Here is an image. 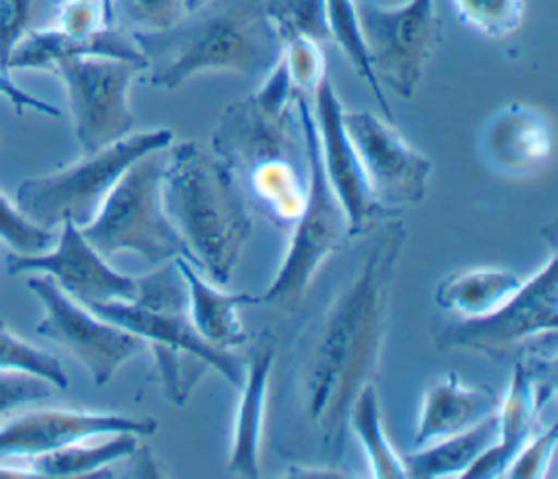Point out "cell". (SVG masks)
<instances>
[{"label":"cell","instance_id":"b9f144b4","mask_svg":"<svg viewBox=\"0 0 558 479\" xmlns=\"http://www.w3.org/2000/svg\"><path fill=\"white\" fill-rule=\"evenodd\" d=\"M185 2H187V11H190V9L198 7V4H201V2H205V0H185Z\"/></svg>","mask_w":558,"mask_h":479},{"label":"cell","instance_id":"9a60e30c","mask_svg":"<svg viewBox=\"0 0 558 479\" xmlns=\"http://www.w3.org/2000/svg\"><path fill=\"white\" fill-rule=\"evenodd\" d=\"M556 392V355L514 359L508 392L497 407V440L466 468L462 477H501L508 462L534 433L543 405Z\"/></svg>","mask_w":558,"mask_h":479},{"label":"cell","instance_id":"e575fe53","mask_svg":"<svg viewBox=\"0 0 558 479\" xmlns=\"http://www.w3.org/2000/svg\"><path fill=\"white\" fill-rule=\"evenodd\" d=\"M556 440H558V427L551 422L545 431L532 433L525 444L514 453V457L508 462L504 468L501 477L510 479H538L545 477L556 451Z\"/></svg>","mask_w":558,"mask_h":479},{"label":"cell","instance_id":"836d02e7","mask_svg":"<svg viewBox=\"0 0 558 479\" xmlns=\"http://www.w3.org/2000/svg\"><path fill=\"white\" fill-rule=\"evenodd\" d=\"M113 13L118 11L135 30H163L177 24L187 13L185 0H111Z\"/></svg>","mask_w":558,"mask_h":479},{"label":"cell","instance_id":"4316f807","mask_svg":"<svg viewBox=\"0 0 558 479\" xmlns=\"http://www.w3.org/2000/svg\"><path fill=\"white\" fill-rule=\"evenodd\" d=\"M325 11H327V28H329V39L338 44L355 74L366 83V87L373 91L377 105L381 107L384 115L388 122H392V111L388 107V100L384 96V87L375 78L371 63H368V52L364 46L362 28L357 22L355 13V0H325Z\"/></svg>","mask_w":558,"mask_h":479},{"label":"cell","instance_id":"8d00e7d4","mask_svg":"<svg viewBox=\"0 0 558 479\" xmlns=\"http://www.w3.org/2000/svg\"><path fill=\"white\" fill-rule=\"evenodd\" d=\"M50 383L22 370H0V416L24 403L50 396Z\"/></svg>","mask_w":558,"mask_h":479},{"label":"cell","instance_id":"ba28073f","mask_svg":"<svg viewBox=\"0 0 558 479\" xmlns=\"http://www.w3.org/2000/svg\"><path fill=\"white\" fill-rule=\"evenodd\" d=\"M558 255L549 259L497 309L477 318H458L434 333L438 351H475L495 359L556 355Z\"/></svg>","mask_w":558,"mask_h":479},{"label":"cell","instance_id":"d6a6232c","mask_svg":"<svg viewBox=\"0 0 558 479\" xmlns=\"http://www.w3.org/2000/svg\"><path fill=\"white\" fill-rule=\"evenodd\" d=\"M281 61L299 94H314L320 81L327 76L325 57L318 41L307 37H290L283 41Z\"/></svg>","mask_w":558,"mask_h":479},{"label":"cell","instance_id":"f1b7e54d","mask_svg":"<svg viewBox=\"0 0 558 479\" xmlns=\"http://www.w3.org/2000/svg\"><path fill=\"white\" fill-rule=\"evenodd\" d=\"M458 20L488 39L512 35L523 20V0H451Z\"/></svg>","mask_w":558,"mask_h":479},{"label":"cell","instance_id":"d6986e66","mask_svg":"<svg viewBox=\"0 0 558 479\" xmlns=\"http://www.w3.org/2000/svg\"><path fill=\"white\" fill-rule=\"evenodd\" d=\"M277 340L272 333H262L246 355V368L235 412L233 444L227 470L231 477H259V451L264 438L268 383L275 361Z\"/></svg>","mask_w":558,"mask_h":479},{"label":"cell","instance_id":"83f0119b","mask_svg":"<svg viewBox=\"0 0 558 479\" xmlns=\"http://www.w3.org/2000/svg\"><path fill=\"white\" fill-rule=\"evenodd\" d=\"M264 11L279 39L307 37L314 41H327V11L325 0H264Z\"/></svg>","mask_w":558,"mask_h":479},{"label":"cell","instance_id":"9c48e42d","mask_svg":"<svg viewBox=\"0 0 558 479\" xmlns=\"http://www.w3.org/2000/svg\"><path fill=\"white\" fill-rule=\"evenodd\" d=\"M299 113L307 148V200L301 216L290 226L292 235L286 257L272 283L259 296V303L286 314L299 309L323 261L353 237L344 207L340 205L323 170L316 120L303 94H299Z\"/></svg>","mask_w":558,"mask_h":479},{"label":"cell","instance_id":"2e32d148","mask_svg":"<svg viewBox=\"0 0 558 479\" xmlns=\"http://www.w3.org/2000/svg\"><path fill=\"white\" fill-rule=\"evenodd\" d=\"M342 105L333 91L331 81L325 76L314 89V120L318 131V148L323 170L331 189L351 224V233L360 235L384 222L386 216H395L397 209L384 207L371 192L360 159L342 126Z\"/></svg>","mask_w":558,"mask_h":479},{"label":"cell","instance_id":"d590c367","mask_svg":"<svg viewBox=\"0 0 558 479\" xmlns=\"http://www.w3.org/2000/svg\"><path fill=\"white\" fill-rule=\"evenodd\" d=\"M105 26H113V15L100 0H59L52 28L68 35H89Z\"/></svg>","mask_w":558,"mask_h":479},{"label":"cell","instance_id":"6da1fadb","mask_svg":"<svg viewBox=\"0 0 558 479\" xmlns=\"http://www.w3.org/2000/svg\"><path fill=\"white\" fill-rule=\"evenodd\" d=\"M405 235L401 220L379 222L351 277L294 346L292 401L329 462L342 455L355 396L377 379Z\"/></svg>","mask_w":558,"mask_h":479},{"label":"cell","instance_id":"60d3db41","mask_svg":"<svg viewBox=\"0 0 558 479\" xmlns=\"http://www.w3.org/2000/svg\"><path fill=\"white\" fill-rule=\"evenodd\" d=\"M105 7H107V11L113 15V20H116V13H113V2L111 0H100Z\"/></svg>","mask_w":558,"mask_h":479},{"label":"cell","instance_id":"f35d334b","mask_svg":"<svg viewBox=\"0 0 558 479\" xmlns=\"http://www.w3.org/2000/svg\"><path fill=\"white\" fill-rule=\"evenodd\" d=\"M124 477H168V470L159 466V459L146 449L140 446L129 455V466L122 472Z\"/></svg>","mask_w":558,"mask_h":479},{"label":"cell","instance_id":"5bb4252c","mask_svg":"<svg viewBox=\"0 0 558 479\" xmlns=\"http://www.w3.org/2000/svg\"><path fill=\"white\" fill-rule=\"evenodd\" d=\"M52 250L37 255L11 253L7 270L11 274H48L65 294L83 305L131 300L137 294V277L113 270L102 255H98L81 229L63 222Z\"/></svg>","mask_w":558,"mask_h":479},{"label":"cell","instance_id":"f546056e","mask_svg":"<svg viewBox=\"0 0 558 479\" xmlns=\"http://www.w3.org/2000/svg\"><path fill=\"white\" fill-rule=\"evenodd\" d=\"M57 4L59 0H0V74H9L7 63L20 39L44 28V20H54Z\"/></svg>","mask_w":558,"mask_h":479},{"label":"cell","instance_id":"cb8c5ba5","mask_svg":"<svg viewBox=\"0 0 558 479\" xmlns=\"http://www.w3.org/2000/svg\"><path fill=\"white\" fill-rule=\"evenodd\" d=\"M521 283V277L504 268L462 270L438 283L436 305L458 318H477L504 305Z\"/></svg>","mask_w":558,"mask_h":479},{"label":"cell","instance_id":"277c9868","mask_svg":"<svg viewBox=\"0 0 558 479\" xmlns=\"http://www.w3.org/2000/svg\"><path fill=\"white\" fill-rule=\"evenodd\" d=\"M85 307L146 342L157 381L170 403L185 405L207 370L218 372L235 390L242 385L246 357L216 348L198 335L187 314V285L177 259L137 277L135 298Z\"/></svg>","mask_w":558,"mask_h":479},{"label":"cell","instance_id":"74e56055","mask_svg":"<svg viewBox=\"0 0 558 479\" xmlns=\"http://www.w3.org/2000/svg\"><path fill=\"white\" fill-rule=\"evenodd\" d=\"M0 96L7 98L13 105L15 113H22L24 109H33V111H39V113H46V115H52V118L59 115V109L54 105L20 89L7 74H0Z\"/></svg>","mask_w":558,"mask_h":479},{"label":"cell","instance_id":"484cf974","mask_svg":"<svg viewBox=\"0 0 558 479\" xmlns=\"http://www.w3.org/2000/svg\"><path fill=\"white\" fill-rule=\"evenodd\" d=\"M349 427L362 444V451L371 466V477L379 479H401L405 477L403 459L390 446L384 422H381V407L379 394L375 383H368L355 396L351 412H349Z\"/></svg>","mask_w":558,"mask_h":479},{"label":"cell","instance_id":"52a82bcc","mask_svg":"<svg viewBox=\"0 0 558 479\" xmlns=\"http://www.w3.org/2000/svg\"><path fill=\"white\" fill-rule=\"evenodd\" d=\"M172 139L168 128L129 133L96 152L83 155L81 161L68 168L26 179L17 187L15 207L31 222L50 231L63 222L85 226L98 213L122 172L142 155L168 148Z\"/></svg>","mask_w":558,"mask_h":479},{"label":"cell","instance_id":"ffe728a7","mask_svg":"<svg viewBox=\"0 0 558 479\" xmlns=\"http://www.w3.org/2000/svg\"><path fill=\"white\" fill-rule=\"evenodd\" d=\"M74 57L120 59L146 70V61L131 33H124L116 24L89 35H68L52 26L31 30L13 48L7 70H52L57 61Z\"/></svg>","mask_w":558,"mask_h":479},{"label":"cell","instance_id":"8992f818","mask_svg":"<svg viewBox=\"0 0 558 479\" xmlns=\"http://www.w3.org/2000/svg\"><path fill=\"white\" fill-rule=\"evenodd\" d=\"M211 152L238 181L268 161H307L299 91L281 59L257 91L225 107L211 135Z\"/></svg>","mask_w":558,"mask_h":479},{"label":"cell","instance_id":"d4e9b609","mask_svg":"<svg viewBox=\"0 0 558 479\" xmlns=\"http://www.w3.org/2000/svg\"><path fill=\"white\" fill-rule=\"evenodd\" d=\"M140 435L135 433H111L100 444L74 442L50 453L28 459V468L37 477H116L109 468L113 462L129 457L137 449Z\"/></svg>","mask_w":558,"mask_h":479},{"label":"cell","instance_id":"44dd1931","mask_svg":"<svg viewBox=\"0 0 558 479\" xmlns=\"http://www.w3.org/2000/svg\"><path fill=\"white\" fill-rule=\"evenodd\" d=\"M499 407V396L486 385H466L456 372L436 379L423 394L414 431V446L460 433Z\"/></svg>","mask_w":558,"mask_h":479},{"label":"cell","instance_id":"ac0fdd59","mask_svg":"<svg viewBox=\"0 0 558 479\" xmlns=\"http://www.w3.org/2000/svg\"><path fill=\"white\" fill-rule=\"evenodd\" d=\"M480 152L484 163L504 176H532L551 159V122L536 107L521 102L506 105L484 122Z\"/></svg>","mask_w":558,"mask_h":479},{"label":"cell","instance_id":"4dcf8cb0","mask_svg":"<svg viewBox=\"0 0 558 479\" xmlns=\"http://www.w3.org/2000/svg\"><path fill=\"white\" fill-rule=\"evenodd\" d=\"M0 370L31 372L35 377L46 379L52 388H59V390H65L70 383L61 364L52 355L15 337L2 322H0Z\"/></svg>","mask_w":558,"mask_h":479},{"label":"cell","instance_id":"5b68a950","mask_svg":"<svg viewBox=\"0 0 558 479\" xmlns=\"http://www.w3.org/2000/svg\"><path fill=\"white\" fill-rule=\"evenodd\" d=\"M166 159L168 148L135 159L109 189L98 213L78 226L87 244L105 259L120 253L140 255L150 266L174 257L187 259V248L163 209Z\"/></svg>","mask_w":558,"mask_h":479},{"label":"cell","instance_id":"8fae6325","mask_svg":"<svg viewBox=\"0 0 558 479\" xmlns=\"http://www.w3.org/2000/svg\"><path fill=\"white\" fill-rule=\"evenodd\" d=\"M52 72L65 85L81 155L96 152L133 133L129 89L144 72L140 65L107 57H74L57 61Z\"/></svg>","mask_w":558,"mask_h":479},{"label":"cell","instance_id":"603a6c76","mask_svg":"<svg viewBox=\"0 0 558 479\" xmlns=\"http://www.w3.org/2000/svg\"><path fill=\"white\" fill-rule=\"evenodd\" d=\"M497 440V412L477 425L447 435L442 440L418 446L414 453L403 455L405 477H462L466 468Z\"/></svg>","mask_w":558,"mask_h":479},{"label":"cell","instance_id":"ab89813d","mask_svg":"<svg viewBox=\"0 0 558 479\" xmlns=\"http://www.w3.org/2000/svg\"><path fill=\"white\" fill-rule=\"evenodd\" d=\"M286 477H351V475L331 464H325V466H292L286 470Z\"/></svg>","mask_w":558,"mask_h":479},{"label":"cell","instance_id":"1f68e13d","mask_svg":"<svg viewBox=\"0 0 558 479\" xmlns=\"http://www.w3.org/2000/svg\"><path fill=\"white\" fill-rule=\"evenodd\" d=\"M57 235L50 229L31 222L15 205H11L0 192V242H4L13 253L37 255L52 248Z\"/></svg>","mask_w":558,"mask_h":479},{"label":"cell","instance_id":"7bdbcfd3","mask_svg":"<svg viewBox=\"0 0 558 479\" xmlns=\"http://www.w3.org/2000/svg\"><path fill=\"white\" fill-rule=\"evenodd\" d=\"M390 2H397V4H401V2H405V0H390Z\"/></svg>","mask_w":558,"mask_h":479},{"label":"cell","instance_id":"7402d4cb","mask_svg":"<svg viewBox=\"0 0 558 479\" xmlns=\"http://www.w3.org/2000/svg\"><path fill=\"white\" fill-rule=\"evenodd\" d=\"M174 259L187 285V314L198 335L216 348L231 351L235 346H242L248 333L244 331L238 318V307L255 305L259 303V296L220 292L196 272L190 259L185 257H174Z\"/></svg>","mask_w":558,"mask_h":479},{"label":"cell","instance_id":"e0dca14e","mask_svg":"<svg viewBox=\"0 0 558 479\" xmlns=\"http://www.w3.org/2000/svg\"><path fill=\"white\" fill-rule=\"evenodd\" d=\"M157 422L144 416L85 412V409H35L0 427V457H37L54 449L96 435L135 433L153 435Z\"/></svg>","mask_w":558,"mask_h":479},{"label":"cell","instance_id":"7c38bea8","mask_svg":"<svg viewBox=\"0 0 558 479\" xmlns=\"http://www.w3.org/2000/svg\"><path fill=\"white\" fill-rule=\"evenodd\" d=\"M26 285L44 307L37 333L81 361L96 388L109 383L129 359L146 353V342L140 335L96 316L48 274L35 272Z\"/></svg>","mask_w":558,"mask_h":479},{"label":"cell","instance_id":"30bf717a","mask_svg":"<svg viewBox=\"0 0 558 479\" xmlns=\"http://www.w3.org/2000/svg\"><path fill=\"white\" fill-rule=\"evenodd\" d=\"M355 13L379 85L401 98H412L425 65L442 41V20L434 0H405L397 7L355 0Z\"/></svg>","mask_w":558,"mask_h":479},{"label":"cell","instance_id":"3957f363","mask_svg":"<svg viewBox=\"0 0 558 479\" xmlns=\"http://www.w3.org/2000/svg\"><path fill=\"white\" fill-rule=\"evenodd\" d=\"M161 198L192 266L227 285L253 233L248 200L233 172L201 144L172 142Z\"/></svg>","mask_w":558,"mask_h":479},{"label":"cell","instance_id":"7a4b0ae2","mask_svg":"<svg viewBox=\"0 0 558 479\" xmlns=\"http://www.w3.org/2000/svg\"><path fill=\"white\" fill-rule=\"evenodd\" d=\"M146 61L148 83L177 89L201 72L264 78L281 59L283 41L264 0H205L163 30L131 33Z\"/></svg>","mask_w":558,"mask_h":479},{"label":"cell","instance_id":"4fadbf2b","mask_svg":"<svg viewBox=\"0 0 558 479\" xmlns=\"http://www.w3.org/2000/svg\"><path fill=\"white\" fill-rule=\"evenodd\" d=\"M342 126L373 196L384 207L416 205L425 198L434 165L408 144L392 122L371 111L342 109Z\"/></svg>","mask_w":558,"mask_h":479}]
</instances>
